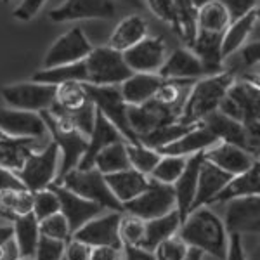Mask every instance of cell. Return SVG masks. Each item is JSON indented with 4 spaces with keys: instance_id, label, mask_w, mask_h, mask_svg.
Instances as JSON below:
<instances>
[{
    "instance_id": "cell-1",
    "label": "cell",
    "mask_w": 260,
    "mask_h": 260,
    "mask_svg": "<svg viewBox=\"0 0 260 260\" xmlns=\"http://www.w3.org/2000/svg\"><path fill=\"white\" fill-rule=\"evenodd\" d=\"M177 236L187 246L198 248L205 255H210L217 260L225 258L229 234L225 233L224 222L207 207L187 213L186 219L180 222Z\"/></svg>"
},
{
    "instance_id": "cell-2",
    "label": "cell",
    "mask_w": 260,
    "mask_h": 260,
    "mask_svg": "<svg viewBox=\"0 0 260 260\" xmlns=\"http://www.w3.org/2000/svg\"><path fill=\"white\" fill-rule=\"evenodd\" d=\"M234 75L224 70L220 73L205 75L191 85L187 98L184 101L182 111L179 116V123L182 125H198L210 113L219 110L220 101L234 82Z\"/></svg>"
},
{
    "instance_id": "cell-3",
    "label": "cell",
    "mask_w": 260,
    "mask_h": 260,
    "mask_svg": "<svg viewBox=\"0 0 260 260\" xmlns=\"http://www.w3.org/2000/svg\"><path fill=\"white\" fill-rule=\"evenodd\" d=\"M219 111L241 121L246 130L258 139L260 125V90L253 78H234L219 104Z\"/></svg>"
},
{
    "instance_id": "cell-4",
    "label": "cell",
    "mask_w": 260,
    "mask_h": 260,
    "mask_svg": "<svg viewBox=\"0 0 260 260\" xmlns=\"http://www.w3.org/2000/svg\"><path fill=\"white\" fill-rule=\"evenodd\" d=\"M61 165L59 149L52 141H47V144L42 148L31 151L23 165L14 172L23 187L35 192L45 187H50L57 179Z\"/></svg>"
},
{
    "instance_id": "cell-5",
    "label": "cell",
    "mask_w": 260,
    "mask_h": 260,
    "mask_svg": "<svg viewBox=\"0 0 260 260\" xmlns=\"http://www.w3.org/2000/svg\"><path fill=\"white\" fill-rule=\"evenodd\" d=\"M54 184H59V186L66 187V189L94 201V203L101 205L104 210L123 212V207L113 196V192L108 187L106 179H104V175L98 169H73L66 175H62L59 180H56Z\"/></svg>"
},
{
    "instance_id": "cell-6",
    "label": "cell",
    "mask_w": 260,
    "mask_h": 260,
    "mask_svg": "<svg viewBox=\"0 0 260 260\" xmlns=\"http://www.w3.org/2000/svg\"><path fill=\"white\" fill-rule=\"evenodd\" d=\"M85 83L89 85H120L132 71L123 59V54L108 47H95L83 59Z\"/></svg>"
},
{
    "instance_id": "cell-7",
    "label": "cell",
    "mask_w": 260,
    "mask_h": 260,
    "mask_svg": "<svg viewBox=\"0 0 260 260\" xmlns=\"http://www.w3.org/2000/svg\"><path fill=\"white\" fill-rule=\"evenodd\" d=\"M87 94H89L90 103L101 115L121 134L125 142H137V137L134 136L132 128L128 123V104L121 98L118 85H89Z\"/></svg>"
},
{
    "instance_id": "cell-8",
    "label": "cell",
    "mask_w": 260,
    "mask_h": 260,
    "mask_svg": "<svg viewBox=\"0 0 260 260\" xmlns=\"http://www.w3.org/2000/svg\"><path fill=\"white\" fill-rule=\"evenodd\" d=\"M0 92L7 106L23 111H47L56 101V85L37 80L11 83Z\"/></svg>"
},
{
    "instance_id": "cell-9",
    "label": "cell",
    "mask_w": 260,
    "mask_h": 260,
    "mask_svg": "<svg viewBox=\"0 0 260 260\" xmlns=\"http://www.w3.org/2000/svg\"><path fill=\"white\" fill-rule=\"evenodd\" d=\"M42 116H44L45 125H47L50 141L59 149L61 165H59V174H57L56 179L59 180L62 175H66L68 172L78 167V163H80L83 153L87 149V137L82 136L78 130L57 123L47 111H42Z\"/></svg>"
},
{
    "instance_id": "cell-10",
    "label": "cell",
    "mask_w": 260,
    "mask_h": 260,
    "mask_svg": "<svg viewBox=\"0 0 260 260\" xmlns=\"http://www.w3.org/2000/svg\"><path fill=\"white\" fill-rule=\"evenodd\" d=\"M175 210V194L170 184L151 179L149 186L134 200L123 203V212L142 220H151Z\"/></svg>"
},
{
    "instance_id": "cell-11",
    "label": "cell",
    "mask_w": 260,
    "mask_h": 260,
    "mask_svg": "<svg viewBox=\"0 0 260 260\" xmlns=\"http://www.w3.org/2000/svg\"><path fill=\"white\" fill-rule=\"evenodd\" d=\"M225 233L246 236V234H258L260 231V196H243L225 201L224 217Z\"/></svg>"
},
{
    "instance_id": "cell-12",
    "label": "cell",
    "mask_w": 260,
    "mask_h": 260,
    "mask_svg": "<svg viewBox=\"0 0 260 260\" xmlns=\"http://www.w3.org/2000/svg\"><path fill=\"white\" fill-rule=\"evenodd\" d=\"M123 212L106 210L101 215L94 217L87 224H83L80 229L75 231L71 238L85 243L90 248L94 246H113V248H121L120 240V219Z\"/></svg>"
},
{
    "instance_id": "cell-13",
    "label": "cell",
    "mask_w": 260,
    "mask_h": 260,
    "mask_svg": "<svg viewBox=\"0 0 260 260\" xmlns=\"http://www.w3.org/2000/svg\"><path fill=\"white\" fill-rule=\"evenodd\" d=\"M92 49L94 47L82 28H71L54 40V44L49 47L44 57V68L80 62L89 56Z\"/></svg>"
},
{
    "instance_id": "cell-14",
    "label": "cell",
    "mask_w": 260,
    "mask_h": 260,
    "mask_svg": "<svg viewBox=\"0 0 260 260\" xmlns=\"http://www.w3.org/2000/svg\"><path fill=\"white\" fill-rule=\"evenodd\" d=\"M0 132L18 139H45L49 130L42 113L0 108Z\"/></svg>"
},
{
    "instance_id": "cell-15",
    "label": "cell",
    "mask_w": 260,
    "mask_h": 260,
    "mask_svg": "<svg viewBox=\"0 0 260 260\" xmlns=\"http://www.w3.org/2000/svg\"><path fill=\"white\" fill-rule=\"evenodd\" d=\"M123 59L130 71L137 73H158L167 59V44L161 37H144L134 47L127 49Z\"/></svg>"
},
{
    "instance_id": "cell-16",
    "label": "cell",
    "mask_w": 260,
    "mask_h": 260,
    "mask_svg": "<svg viewBox=\"0 0 260 260\" xmlns=\"http://www.w3.org/2000/svg\"><path fill=\"white\" fill-rule=\"evenodd\" d=\"M201 123L217 137V141L240 146V148L250 151V153L258 156V139L251 136L241 121L231 118V116L224 115V113L217 110L210 113Z\"/></svg>"
},
{
    "instance_id": "cell-17",
    "label": "cell",
    "mask_w": 260,
    "mask_h": 260,
    "mask_svg": "<svg viewBox=\"0 0 260 260\" xmlns=\"http://www.w3.org/2000/svg\"><path fill=\"white\" fill-rule=\"evenodd\" d=\"M113 0H64L59 7L49 12L54 23H70L82 19H113L115 18Z\"/></svg>"
},
{
    "instance_id": "cell-18",
    "label": "cell",
    "mask_w": 260,
    "mask_h": 260,
    "mask_svg": "<svg viewBox=\"0 0 260 260\" xmlns=\"http://www.w3.org/2000/svg\"><path fill=\"white\" fill-rule=\"evenodd\" d=\"M52 187L56 191L57 198H59V212L68 220L71 234L80 229L83 224H87L89 220L94 219V217L106 212L101 205L83 198V196L77 194V192L66 189V187L59 186V184H52Z\"/></svg>"
},
{
    "instance_id": "cell-19",
    "label": "cell",
    "mask_w": 260,
    "mask_h": 260,
    "mask_svg": "<svg viewBox=\"0 0 260 260\" xmlns=\"http://www.w3.org/2000/svg\"><path fill=\"white\" fill-rule=\"evenodd\" d=\"M203 158L224 170L229 175L243 174L258 161V156L240 146L229 144V142H215L207 151H203Z\"/></svg>"
},
{
    "instance_id": "cell-20",
    "label": "cell",
    "mask_w": 260,
    "mask_h": 260,
    "mask_svg": "<svg viewBox=\"0 0 260 260\" xmlns=\"http://www.w3.org/2000/svg\"><path fill=\"white\" fill-rule=\"evenodd\" d=\"M158 75L165 80H198L205 77V70L189 47H180L172 54H167Z\"/></svg>"
},
{
    "instance_id": "cell-21",
    "label": "cell",
    "mask_w": 260,
    "mask_h": 260,
    "mask_svg": "<svg viewBox=\"0 0 260 260\" xmlns=\"http://www.w3.org/2000/svg\"><path fill=\"white\" fill-rule=\"evenodd\" d=\"M203 161V153H196L192 156H187L186 167H184L182 174L179 175V179L172 184L175 194V210L179 212L180 222L187 217V213L191 212V205L194 200L196 192V182H198V172L200 165Z\"/></svg>"
},
{
    "instance_id": "cell-22",
    "label": "cell",
    "mask_w": 260,
    "mask_h": 260,
    "mask_svg": "<svg viewBox=\"0 0 260 260\" xmlns=\"http://www.w3.org/2000/svg\"><path fill=\"white\" fill-rule=\"evenodd\" d=\"M231 177L233 175L225 174L224 170H220L219 167H215L213 163L207 161L203 158L198 172V182H196V192L191 205V212L201 207H210L213 198L229 182Z\"/></svg>"
},
{
    "instance_id": "cell-23",
    "label": "cell",
    "mask_w": 260,
    "mask_h": 260,
    "mask_svg": "<svg viewBox=\"0 0 260 260\" xmlns=\"http://www.w3.org/2000/svg\"><path fill=\"white\" fill-rule=\"evenodd\" d=\"M163 78L158 73H137L132 71L120 83L121 98L128 106H139L154 98V94L161 87Z\"/></svg>"
},
{
    "instance_id": "cell-24",
    "label": "cell",
    "mask_w": 260,
    "mask_h": 260,
    "mask_svg": "<svg viewBox=\"0 0 260 260\" xmlns=\"http://www.w3.org/2000/svg\"><path fill=\"white\" fill-rule=\"evenodd\" d=\"M217 141V137L205 127L203 123L194 125L192 128L187 130L186 134L175 139L170 144L163 146L161 149H158L160 154H175V156H192L196 153H203L210 146H213Z\"/></svg>"
},
{
    "instance_id": "cell-25",
    "label": "cell",
    "mask_w": 260,
    "mask_h": 260,
    "mask_svg": "<svg viewBox=\"0 0 260 260\" xmlns=\"http://www.w3.org/2000/svg\"><path fill=\"white\" fill-rule=\"evenodd\" d=\"M120 139H123L121 134L95 110L94 127H92V132L89 134V137H87V149H85V153H83L77 169H80V170L94 169V158L98 156L99 151L104 149L108 144H111V142L120 141Z\"/></svg>"
},
{
    "instance_id": "cell-26",
    "label": "cell",
    "mask_w": 260,
    "mask_h": 260,
    "mask_svg": "<svg viewBox=\"0 0 260 260\" xmlns=\"http://www.w3.org/2000/svg\"><path fill=\"white\" fill-rule=\"evenodd\" d=\"M104 179H106L108 187L113 192V196L118 200L121 207H123V203L139 196L151 182L149 175H144L134 169H125L121 172L104 175Z\"/></svg>"
},
{
    "instance_id": "cell-27",
    "label": "cell",
    "mask_w": 260,
    "mask_h": 260,
    "mask_svg": "<svg viewBox=\"0 0 260 260\" xmlns=\"http://www.w3.org/2000/svg\"><path fill=\"white\" fill-rule=\"evenodd\" d=\"M253 31H258V9L248 12L240 19H234L229 23L228 30L222 37V57L228 59L231 54L241 49L246 42L253 40Z\"/></svg>"
},
{
    "instance_id": "cell-28",
    "label": "cell",
    "mask_w": 260,
    "mask_h": 260,
    "mask_svg": "<svg viewBox=\"0 0 260 260\" xmlns=\"http://www.w3.org/2000/svg\"><path fill=\"white\" fill-rule=\"evenodd\" d=\"M148 21L142 16H127L115 26V30L110 35V40H108V47L118 50V52H125L127 49L134 47L137 42H141L144 37H148Z\"/></svg>"
},
{
    "instance_id": "cell-29",
    "label": "cell",
    "mask_w": 260,
    "mask_h": 260,
    "mask_svg": "<svg viewBox=\"0 0 260 260\" xmlns=\"http://www.w3.org/2000/svg\"><path fill=\"white\" fill-rule=\"evenodd\" d=\"M260 194V163L257 161L251 169L243 174L233 175L229 182L220 189L219 194L213 198L212 205L225 203L234 198H243V196H253Z\"/></svg>"
},
{
    "instance_id": "cell-30",
    "label": "cell",
    "mask_w": 260,
    "mask_h": 260,
    "mask_svg": "<svg viewBox=\"0 0 260 260\" xmlns=\"http://www.w3.org/2000/svg\"><path fill=\"white\" fill-rule=\"evenodd\" d=\"M47 142L44 139H18V137L4 136L0 139V167L16 172L31 151L42 148Z\"/></svg>"
},
{
    "instance_id": "cell-31",
    "label": "cell",
    "mask_w": 260,
    "mask_h": 260,
    "mask_svg": "<svg viewBox=\"0 0 260 260\" xmlns=\"http://www.w3.org/2000/svg\"><path fill=\"white\" fill-rule=\"evenodd\" d=\"M180 228V217L177 210H172L169 213L156 219L146 220L144 224V236L139 243L141 248L153 251L160 245L161 241H165L167 238L177 234V231Z\"/></svg>"
},
{
    "instance_id": "cell-32",
    "label": "cell",
    "mask_w": 260,
    "mask_h": 260,
    "mask_svg": "<svg viewBox=\"0 0 260 260\" xmlns=\"http://www.w3.org/2000/svg\"><path fill=\"white\" fill-rule=\"evenodd\" d=\"M11 225H12V238H14L16 246L19 250V257L33 258L37 243H39L40 238L39 220L35 219L33 213H28V215L14 219L11 222Z\"/></svg>"
},
{
    "instance_id": "cell-33",
    "label": "cell",
    "mask_w": 260,
    "mask_h": 260,
    "mask_svg": "<svg viewBox=\"0 0 260 260\" xmlns=\"http://www.w3.org/2000/svg\"><path fill=\"white\" fill-rule=\"evenodd\" d=\"M231 18L219 0H208L196 7V30L224 35Z\"/></svg>"
},
{
    "instance_id": "cell-34",
    "label": "cell",
    "mask_w": 260,
    "mask_h": 260,
    "mask_svg": "<svg viewBox=\"0 0 260 260\" xmlns=\"http://www.w3.org/2000/svg\"><path fill=\"white\" fill-rule=\"evenodd\" d=\"M33 207V192L26 187H16V189L0 191V213L2 219L12 222L18 217L31 213Z\"/></svg>"
},
{
    "instance_id": "cell-35",
    "label": "cell",
    "mask_w": 260,
    "mask_h": 260,
    "mask_svg": "<svg viewBox=\"0 0 260 260\" xmlns=\"http://www.w3.org/2000/svg\"><path fill=\"white\" fill-rule=\"evenodd\" d=\"M94 169H98L103 175H110L115 174V172L130 169L125 141H115L108 144L104 149H101L98 156L94 158Z\"/></svg>"
},
{
    "instance_id": "cell-36",
    "label": "cell",
    "mask_w": 260,
    "mask_h": 260,
    "mask_svg": "<svg viewBox=\"0 0 260 260\" xmlns=\"http://www.w3.org/2000/svg\"><path fill=\"white\" fill-rule=\"evenodd\" d=\"M33 80L42 83H50V85H61V83L66 82L85 83V66H83V61H80V62H73V64L44 68L39 73H35Z\"/></svg>"
},
{
    "instance_id": "cell-37",
    "label": "cell",
    "mask_w": 260,
    "mask_h": 260,
    "mask_svg": "<svg viewBox=\"0 0 260 260\" xmlns=\"http://www.w3.org/2000/svg\"><path fill=\"white\" fill-rule=\"evenodd\" d=\"M87 87L82 82H66L56 85V101L54 106L61 108L64 111H75L78 108L85 106L89 103Z\"/></svg>"
},
{
    "instance_id": "cell-38",
    "label": "cell",
    "mask_w": 260,
    "mask_h": 260,
    "mask_svg": "<svg viewBox=\"0 0 260 260\" xmlns=\"http://www.w3.org/2000/svg\"><path fill=\"white\" fill-rule=\"evenodd\" d=\"M125 148H127V156L130 169L141 172L144 175H149L153 172L154 165L160 160V153L156 149L144 146L142 142H125Z\"/></svg>"
},
{
    "instance_id": "cell-39",
    "label": "cell",
    "mask_w": 260,
    "mask_h": 260,
    "mask_svg": "<svg viewBox=\"0 0 260 260\" xmlns=\"http://www.w3.org/2000/svg\"><path fill=\"white\" fill-rule=\"evenodd\" d=\"M186 156H175V154H160V160L154 165L153 172L149 174V179L163 184H174L182 174L186 167Z\"/></svg>"
},
{
    "instance_id": "cell-40",
    "label": "cell",
    "mask_w": 260,
    "mask_h": 260,
    "mask_svg": "<svg viewBox=\"0 0 260 260\" xmlns=\"http://www.w3.org/2000/svg\"><path fill=\"white\" fill-rule=\"evenodd\" d=\"M59 212V198H57L54 187H45V189L33 192V207L31 213L37 220H44L45 217H50Z\"/></svg>"
},
{
    "instance_id": "cell-41",
    "label": "cell",
    "mask_w": 260,
    "mask_h": 260,
    "mask_svg": "<svg viewBox=\"0 0 260 260\" xmlns=\"http://www.w3.org/2000/svg\"><path fill=\"white\" fill-rule=\"evenodd\" d=\"M144 224L146 220L139 219L136 215H130V213H121L120 219V240L121 245L128 246H139V243L144 236Z\"/></svg>"
},
{
    "instance_id": "cell-42",
    "label": "cell",
    "mask_w": 260,
    "mask_h": 260,
    "mask_svg": "<svg viewBox=\"0 0 260 260\" xmlns=\"http://www.w3.org/2000/svg\"><path fill=\"white\" fill-rule=\"evenodd\" d=\"M142 2L148 6V9L153 12L158 19L167 23L169 26H172V30L179 35L180 16H179V9L174 0H142Z\"/></svg>"
},
{
    "instance_id": "cell-43",
    "label": "cell",
    "mask_w": 260,
    "mask_h": 260,
    "mask_svg": "<svg viewBox=\"0 0 260 260\" xmlns=\"http://www.w3.org/2000/svg\"><path fill=\"white\" fill-rule=\"evenodd\" d=\"M39 229H40V234L49 236V238H54V240L68 241L71 238L70 224L61 212H57V213H54V215L45 217L44 220H40Z\"/></svg>"
},
{
    "instance_id": "cell-44",
    "label": "cell",
    "mask_w": 260,
    "mask_h": 260,
    "mask_svg": "<svg viewBox=\"0 0 260 260\" xmlns=\"http://www.w3.org/2000/svg\"><path fill=\"white\" fill-rule=\"evenodd\" d=\"M66 241L54 240V238L40 234L39 243H37L33 260H62L64 258Z\"/></svg>"
},
{
    "instance_id": "cell-45",
    "label": "cell",
    "mask_w": 260,
    "mask_h": 260,
    "mask_svg": "<svg viewBox=\"0 0 260 260\" xmlns=\"http://www.w3.org/2000/svg\"><path fill=\"white\" fill-rule=\"evenodd\" d=\"M187 251V245L184 243L177 234L167 238L165 241H161L156 248L153 250L156 260H182V257Z\"/></svg>"
},
{
    "instance_id": "cell-46",
    "label": "cell",
    "mask_w": 260,
    "mask_h": 260,
    "mask_svg": "<svg viewBox=\"0 0 260 260\" xmlns=\"http://www.w3.org/2000/svg\"><path fill=\"white\" fill-rule=\"evenodd\" d=\"M258 56H260V44H258V40H250V42H246V44L243 45L241 49H238L234 54H231L229 57H234V59L240 62L243 68L251 70L253 66L257 68Z\"/></svg>"
},
{
    "instance_id": "cell-47",
    "label": "cell",
    "mask_w": 260,
    "mask_h": 260,
    "mask_svg": "<svg viewBox=\"0 0 260 260\" xmlns=\"http://www.w3.org/2000/svg\"><path fill=\"white\" fill-rule=\"evenodd\" d=\"M228 11L231 21L240 19L248 12L258 9V0H219Z\"/></svg>"
},
{
    "instance_id": "cell-48",
    "label": "cell",
    "mask_w": 260,
    "mask_h": 260,
    "mask_svg": "<svg viewBox=\"0 0 260 260\" xmlns=\"http://www.w3.org/2000/svg\"><path fill=\"white\" fill-rule=\"evenodd\" d=\"M47 2L49 0H21L14 12H12V16L19 21H31Z\"/></svg>"
},
{
    "instance_id": "cell-49",
    "label": "cell",
    "mask_w": 260,
    "mask_h": 260,
    "mask_svg": "<svg viewBox=\"0 0 260 260\" xmlns=\"http://www.w3.org/2000/svg\"><path fill=\"white\" fill-rule=\"evenodd\" d=\"M90 257V246L85 243L70 238L66 241V250H64V258L66 260H89Z\"/></svg>"
},
{
    "instance_id": "cell-50",
    "label": "cell",
    "mask_w": 260,
    "mask_h": 260,
    "mask_svg": "<svg viewBox=\"0 0 260 260\" xmlns=\"http://www.w3.org/2000/svg\"><path fill=\"white\" fill-rule=\"evenodd\" d=\"M89 260H123V250L113 246H94L90 248Z\"/></svg>"
},
{
    "instance_id": "cell-51",
    "label": "cell",
    "mask_w": 260,
    "mask_h": 260,
    "mask_svg": "<svg viewBox=\"0 0 260 260\" xmlns=\"http://www.w3.org/2000/svg\"><path fill=\"white\" fill-rule=\"evenodd\" d=\"M224 260H248L246 258V253H245V246H243V236L231 234L229 245H228V253H225Z\"/></svg>"
},
{
    "instance_id": "cell-52",
    "label": "cell",
    "mask_w": 260,
    "mask_h": 260,
    "mask_svg": "<svg viewBox=\"0 0 260 260\" xmlns=\"http://www.w3.org/2000/svg\"><path fill=\"white\" fill-rule=\"evenodd\" d=\"M123 250V260H156L153 251L144 250L141 246H121Z\"/></svg>"
},
{
    "instance_id": "cell-53",
    "label": "cell",
    "mask_w": 260,
    "mask_h": 260,
    "mask_svg": "<svg viewBox=\"0 0 260 260\" xmlns=\"http://www.w3.org/2000/svg\"><path fill=\"white\" fill-rule=\"evenodd\" d=\"M19 250L16 246L14 238H6V240H0V260H18Z\"/></svg>"
},
{
    "instance_id": "cell-54",
    "label": "cell",
    "mask_w": 260,
    "mask_h": 260,
    "mask_svg": "<svg viewBox=\"0 0 260 260\" xmlns=\"http://www.w3.org/2000/svg\"><path fill=\"white\" fill-rule=\"evenodd\" d=\"M16 187H23V184L19 182V179L16 177L14 172L0 167V191L16 189Z\"/></svg>"
},
{
    "instance_id": "cell-55",
    "label": "cell",
    "mask_w": 260,
    "mask_h": 260,
    "mask_svg": "<svg viewBox=\"0 0 260 260\" xmlns=\"http://www.w3.org/2000/svg\"><path fill=\"white\" fill-rule=\"evenodd\" d=\"M205 253L198 248H192V246H187L186 255L182 257V260H203Z\"/></svg>"
},
{
    "instance_id": "cell-56",
    "label": "cell",
    "mask_w": 260,
    "mask_h": 260,
    "mask_svg": "<svg viewBox=\"0 0 260 260\" xmlns=\"http://www.w3.org/2000/svg\"><path fill=\"white\" fill-rule=\"evenodd\" d=\"M11 236H12L11 222H7V224H0V240H6V238H11Z\"/></svg>"
},
{
    "instance_id": "cell-57",
    "label": "cell",
    "mask_w": 260,
    "mask_h": 260,
    "mask_svg": "<svg viewBox=\"0 0 260 260\" xmlns=\"http://www.w3.org/2000/svg\"><path fill=\"white\" fill-rule=\"evenodd\" d=\"M123 2H127L128 6L136 7V9H141V7L144 6V2H142V0H123Z\"/></svg>"
},
{
    "instance_id": "cell-58",
    "label": "cell",
    "mask_w": 260,
    "mask_h": 260,
    "mask_svg": "<svg viewBox=\"0 0 260 260\" xmlns=\"http://www.w3.org/2000/svg\"><path fill=\"white\" fill-rule=\"evenodd\" d=\"M194 2V6L198 7V6H201V4H205V2H208V0H192Z\"/></svg>"
},
{
    "instance_id": "cell-59",
    "label": "cell",
    "mask_w": 260,
    "mask_h": 260,
    "mask_svg": "<svg viewBox=\"0 0 260 260\" xmlns=\"http://www.w3.org/2000/svg\"><path fill=\"white\" fill-rule=\"evenodd\" d=\"M18 260H33V258H18Z\"/></svg>"
},
{
    "instance_id": "cell-60",
    "label": "cell",
    "mask_w": 260,
    "mask_h": 260,
    "mask_svg": "<svg viewBox=\"0 0 260 260\" xmlns=\"http://www.w3.org/2000/svg\"><path fill=\"white\" fill-rule=\"evenodd\" d=\"M2 137H4V134H2V132H0V139H2Z\"/></svg>"
},
{
    "instance_id": "cell-61",
    "label": "cell",
    "mask_w": 260,
    "mask_h": 260,
    "mask_svg": "<svg viewBox=\"0 0 260 260\" xmlns=\"http://www.w3.org/2000/svg\"><path fill=\"white\" fill-rule=\"evenodd\" d=\"M0 219H2V213H0Z\"/></svg>"
},
{
    "instance_id": "cell-62",
    "label": "cell",
    "mask_w": 260,
    "mask_h": 260,
    "mask_svg": "<svg viewBox=\"0 0 260 260\" xmlns=\"http://www.w3.org/2000/svg\"><path fill=\"white\" fill-rule=\"evenodd\" d=\"M4 2H9V0H4Z\"/></svg>"
},
{
    "instance_id": "cell-63",
    "label": "cell",
    "mask_w": 260,
    "mask_h": 260,
    "mask_svg": "<svg viewBox=\"0 0 260 260\" xmlns=\"http://www.w3.org/2000/svg\"><path fill=\"white\" fill-rule=\"evenodd\" d=\"M62 260H66V258H62Z\"/></svg>"
}]
</instances>
